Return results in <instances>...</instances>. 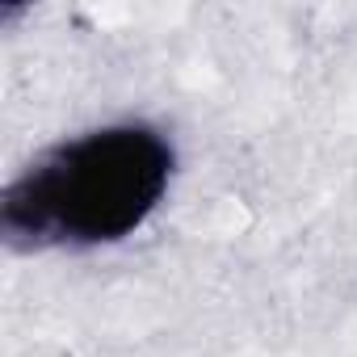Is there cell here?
<instances>
[{"label":"cell","instance_id":"1","mask_svg":"<svg viewBox=\"0 0 357 357\" xmlns=\"http://www.w3.org/2000/svg\"><path fill=\"white\" fill-rule=\"evenodd\" d=\"M172 147L160 130L126 122L89 130L5 190L0 227L13 244H114L130 236L164 198Z\"/></svg>","mask_w":357,"mask_h":357}]
</instances>
